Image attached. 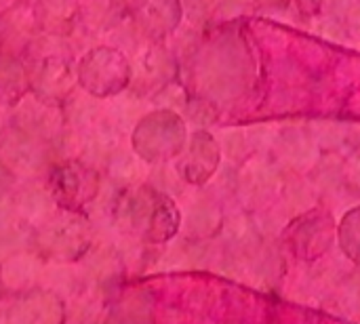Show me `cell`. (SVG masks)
<instances>
[{"label":"cell","mask_w":360,"mask_h":324,"mask_svg":"<svg viewBox=\"0 0 360 324\" xmlns=\"http://www.w3.org/2000/svg\"><path fill=\"white\" fill-rule=\"evenodd\" d=\"M15 116L19 122V131L34 135L38 139L44 135H53L61 127V114L53 105V101L40 99L34 93L23 95L19 99Z\"/></svg>","instance_id":"3957f363"},{"label":"cell","mask_w":360,"mask_h":324,"mask_svg":"<svg viewBox=\"0 0 360 324\" xmlns=\"http://www.w3.org/2000/svg\"><path fill=\"white\" fill-rule=\"evenodd\" d=\"M2 124H4V114H2V110H0V129H2Z\"/></svg>","instance_id":"9a60e30c"},{"label":"cell","mask_w":360,"mask_h":324,"mask_svg":"<svg viewBox=\"0 0 360 324\" xmlns=\"http://www.w3.org/2000/svg\"><path fill=\"white\" fill-rule=\"evenodd\" d=\"M57 308L53 302L49 299H34L23 304L17 314L15 320L17 324H55L57 323Z\"/></svg>","instance_id":"52a82bcc"},{"label":"cell","mask_w":360,"mask_h":324,"mask_svg":"<svg viewBox=\"0 0 360 324\" xmlns=\"http://www.w3.org/2000/svg\"><path fill=\"white\" fill-rule=\"evenodd\" d=\"M53 202H51V194L38 186H32L27 190L21 192V198H19V211L32 219H38V217H46V213L51 211Z\"/></svg>","instance_id":"ba28073f"},{"label":"cell","mask_w":360,"mask_h":324,"mask_svg":"<svg viewBox=\"0 0 360 324\" xmlns=\"http://www.w3.org/2000/svg\"><path fill=\"white\" fill-rule=\"evenodd\" d=\"M82 230L84 228L80 223H76L74 219H61L51 226V230L46 232V238H51V242L55 247L70 249V245H74L82 236Z\"/></svg>","instance_id":"9c48e42d"},{"label":"cell","mask_w":360,"mask_h":324,"mask_svg":"<svg viewBox=\"0 0 360 324\" xmlns=\"http://www.w3.org/2000/svg\"><path fill=\"white\" fill-rule=\"evenodd\" d=\"M27 86L25 63L15 55L0 53V101L21 99Z\"/></svg>","instance_id":"8992f818"},{"label":"cell","mask_w":360,"mask_h":324,"mask_svg":"<svg viewBox=\"0 0 360 324\" xmlns=\"http://www.w3.org/2000/svg\"><path fill=\"white\" fill-rule=\"evenodd\" d=\"M6 167H11L19 175H32L42 169L44 152L40 145V139L34 135H27L23 131H17L2 143L0 152Z\"/></svg>","instance_id":"277c9868"},{"label":"cell","mask_w":360,"mask_h":324,"mask_svg":"<svg viewBox=\"0 0 360 324\" xmlns=\"http://www.w3.org/2000/svg\"><path fill=\"white\" fill-rule=\"evenodd\" d=\"M13 207L6 202V200H2L0 198V232L4 230V228H8L11 226V221H13Z\"/></svg>","instance_id":"8fae6325"},{"label":"cell","mask_w":360,"mask_h":324,"mask_svg":"<svg viewBox=\"0 0 360 324\" xmlns=\"http://www.w3.org/2000/svg\"><path fill=\"white\" fill-rule=\"evenodd\" d=\"M350 27H352V32L360 38V6L350 13Z\"/></svg>","instance_id":"7c38bea8"},{"label":"cell","mask_w":360,"mask_h":324,"mask_svg":"<svg viewBox=\"0 0 360 324\" xmlns=\"http://www.w3.org/2000/svg\"><path fill=\"white\" fill-rule=\"evenodd\" d=\"M329 2H331V6L338 8V11H348V8H352L359 0H329Z\"/></svg>","instance_id":"4fadbf2b"},{"label":"cell","mask_w":360,"mask_h":324,"mask_svg":"<svg viewBox=\"0 0 360 324\" xmlns=\"http://www.w3.org/2000/svg\"><path fill=\"white\" fill-rule=\"evenodd\" d=\"M32 13L38 32L55 38H74L80 32V0H36Z\"/></svg>","instance_id":"6da1fadb"},{"label":"cell","mask_w":360,"mask_h":324,"mask_svg":"<svg viewBox=\"0 0 360 324\" xmlns=\"http://www.w3.org/2000/svg\"><path fill=\"white\" fill-rule=\"evenodd\" d=\"M32 4H15L0 15V53L21 57L38 36Z\"/></svg>","instance_id":"7a4b0ae2"},{"label":"cell","mask_w":360,"mask_h":324,"mask_svg":"<svg viewBox=\"0 0 360 324\" xmlns=\"http://www.w3.org/2000/svg\"><path fill=\"white\" fill-rule=\"evenodd\" d=\"M15 4H17V0H0V15L8 8H13Z\"/></svg>","instance_id":"5bb4252c"},{"label":"cell","mask_w":360,"mask_h":324,"mask_svg":"<svg viewBox=\"0 0 360 324\" xmlns=\"http://www.w3.org/2000/svg\"><path fill=\"white\" fill-rule=\"evenodd\" d=\"M124 0H80V32H112L122 21Z\"/></svg>","instance_id":"5b68a950"},{"label":"cell","mask_w":360,"mask_h":324,"mask_svg":"<svg viewBox=\"0 0 360 324\" xmlns=\"http://www.w3.org/2000/svg\"><path fill=\"white\" fill-rule=\"evenodd\" d=\"M8 270H13V276H11V285H25L30 278H34V259H27V257H19L15 261H11Z\"/></svg>","instance_id":"30bf717a"}]
</instances>
